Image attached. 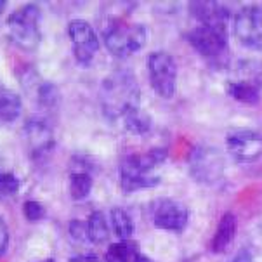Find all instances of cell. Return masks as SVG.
<instances>
[{"instance_id": "obj_24", "label": "cell", "mask_w": 262, "mask_h": 262, "mask_svg": "<svg viewBox=\"0 0 262 262\" xmlns=\"http://www.w3.org/2000/svg\"><path fill=\"white\" fill-rule=\"evenodd\" d=\"M23 214L28 221L37 223V221H42L46 217V207L37 200H26L23 203Z\"/></svg>"}, {"instance_id": "obj_5", "label": "cell", "mask_w": 262, "mask_h": 262, "mask_svg": "<svg viewBox=\"0 0 262 262\" xmlns=\"http://www.w3.org/2000/svg\"><path fill=\"white\" fill-rule=\"evenodd\" d=\"M42 11L37 4H25L7 17V28L12 42L23 51H35L42 42L40 32Z\"/></svg>"}, {"instance_id": "obj_28", "label": "cell", "mask_w": 262, "mask_h": 262, "mask_svg": "<svg viewBox=\"0 0 262 262\" xmlns=\"http://www.w3.org/2000/svg\"><path fill=\"white\" fill-rule=\"evenodd\" d=\"M6 7H7V2L6 0H0V16H2V12L6 11Z\"/></svg>"}, {"instance_id": "obj_9", "label": "cell", "mask_w": 262, "mask_h": 262, "mask_svg": "<svg viewBox=\"0 0 262 262\" xmlns=\"http://www.w3.org/2000/svg\"><path fill=\"white\" fill-rule=\"evenodd\" d=\"M229 155L239 163H252L262 158V134L252 128H236L226 139Z\"/></svg>"}, {"instance_id": "obj_15", "label": "cell", "mask_w": 262, "mask_h": 262, "mask_svg": "<svg viewBox=\"0 0 262 262\" xmlns=\"http://www.w3.org/2000/svg\"><path fill=\"white\" fill-rule=\"evenodd\" d=\"M238 231V219L233 212H226L223 215V219L219 221V226L215 229V234L212 238V252L215 254H221V252H226L228 247L231 245V242L236 236Z\"/></svg>"}, {"instance_id": "obj_12", "label": "cell", "mask_w": 262, "mask_h": 262, "mask_svg": "<svg viewBox=\"0 0 262 262\" xmlns=\"http://www.w3.org/2000/svg\"><path fill=\"white\" fill-rule=\"evenodd\" d=\"M188 208L176 200H160L153 210V224L158 229L183 231L188 224Z\"/></svg>"}, {"instance_id": "obj_27", "label": "cell", "mask_w": 262, "mask_h": 262, "mask_svg": "<svg viewBox=\"0 0 262 262\" xmlns=\"http://www.w3.org/2000/svg\"><path fill=\"white\" fill-rule=\"evenodd\" d=\"M68 262H101V259L96 254H80V255H73Z\"/></svg>"}, {"instance_id": "obj_8", "label": "cell", "mask_w": 262, "mask_h": 262, "mask_svg": "<svg viewBox=\"0 0 262 262\" xmlns=\"http://www.w3.org/2000/svg\"><path fill=\"white\" fill-rule=\"evenodd\" d=\"M23 136L35 160L47 157L56 148V137L46 117H30L23 125Z\"/></svg>"}, {"instance_id": "obj_11", "label": "cell", "mask_w": 262, "mask_h": 262, "mask_svg": "<svg viewBox=\"0 0 262 262\" xmlns=\"http://www.w3.org/2000/svg\"><path fill=\"white\" fill-rule=\"evenodd\" d=\"M191 176L203 184H214L223 176V157L215 149L198 148L189 160Z\"/></svg>"}, {"instance_id": "obj_10", "label": "cell", "mask_w": 262, "mask_h": 262, "mask_svg": "<svg viewBox=\"0 0 262 262\" xmlns=\"http://www.w3.org/2000/svg\"><path fill=\"white\" fill-rule=\"evenodd\" d=\"M68 37L72 40L75 59L80 64H89L99 51V40L87 21L75 19L68 25Z\"/></svg>"}, {"instance_id": "obj_18", "label": "cell", "mask_w": 262, "mask_h": 262, "mask_svg": "<svg viewBox=\"0 0 262 262\" xmlns=\"http://www.w3.org/2000/svg\"><path fill=\"white\" fill-rule=\"evenodd\" d=\"M92 184H94V179L85 168H77L70 174V194L77 202L85 200L91 194Z\"/></svg>"}, {"instance_id": "obj_21", "label": "cell", "mask_w": 262, "mask_h": 262, "mask_svg": "<svg viewBox=\"0 0 262 262\" xmlns=\"http://www.w3.org/2000/svg\"><path fill=\"white\" fill-rule=\"evenodd\" d=\"M59 91L54 83L51 82H42L37 85V103L40 104L42 110H47V112H54V110L59 106Z\"/></svg>"}, {"instance_id": "obj_3", "label": "cell", "mask_w": 262, "mask_h": 262, "mask_svg": "<svg viewBox=\"0 0 262 262\" xmlns=\"http://www.w3.org/2000/svg\"><path fill=\"white\" fill-rule=\"evenodd\" d=\"M104 46L115 57L125 59L136 54L146 43V28L123 17H110L103 28Z\"/></svg>"}, {"instance_id": "obj_20", "label": "cell", "mask_w": 262, "mask_h": 262, "mask_svg": "<svg viewBox=\"0 0 262 262\" xmlns=\"http://www.w3.org/2000/svg\"><path fill=\"white\" fill-rule=\"evenodd\" d=\"M110 221H112L113 233L117 234L118 239H130V236L134 234V223H132V217L128 215L127 210L113 208L110 214Z\"/></svg>"}, {"instance_id": "obj_13", "label": "cell", "mask_w": 262, "mask_h": 262, "mask_svg": "<svg viewBox=\"0 0 262 262\" xmlns=\"http://www.w3.org/2000/svg\"><path fill=\"white\" fill-rule=\"evenodd\" d=\"M191 16L198 21V25H228L229 12L219 2L212 0H198V2L189 4Z\"/></svg>"}, {"instance_id": "obj_16", "label": "cell", "mask_w": 262, "mask_h": 262, "mask_svg": "<svg viewBox=\"0 0 262 262\" xmlns=\"http://www.w3.org/2000/svg\"><path fill=\"white\" fill-rule=\"evenodd\" d=\"M23 103L17 92L0 85V123H12L21 115Z\"/></svg>"}, {"instance_id": "obj_26", "label": "cell", "mask_w": 262, "mask_h": 262, "mask_svg": "<svg viewBox=\"0 0 262 262\" xmlns=\"http://www.w3.org/2000/svg\"><path fill=\"white\" fill-rule=\"evenodd\" d=\"M7 247H9V228L7 223L4 221V217L0 215V257L7 252Z\"/></svg>"}, {"instance_id": "obj_29", "label": "cell", "mask_w": 262, "mask_h": 262, "mask_svg": "<svg viewBox=\"0 0 262 262\" xmlns=\"http://www.w3.org/2000/svg\"><path fill=\"white\" fill-rule=\"evenodd\" d=\"M40 262H54V259H47V260H40Z\"/></svg>"}, {"instance_id": "obj_25", "label": "cell", "mask_w": 262, "mask_h": 262, "mask_svg": "<svg viewBox=\"0 0 262 262\" xmlns=\"http://www.w3.org/2000/svg\"><path fill=\"white\" fill-rule=\"evenodd\" d=\"M68 229H70V234H72L73 239H77V242H89L87 223H82V221H72Z\"/></svg>"}, {"instance_id": "obj_19", "label": "cell", "mask_w": 262, "mask_h": 262, "mask_svg": "<svg viewBox=\"0 0 262 262\" xmlns=\"http://www.w3.org/2000/svg\"><path fill=\"white\" fill-rule=\"evenodd\" d=\"M228 94L243 104H257L260 101L259 89L248 82H229Z\"/></svg>"}, {"instance_id": "obj_14", "label": "cell", "mask_w": 262, "mask_h": 262, "mask_svg": "<svg viewBox=\"0 0 262 262\" xmlns=\"http://www.w3.org/2000/svg\"><path fill=\"white\" fill-rule=\"evenodd\" d=\"M106 262H151L139 245L132 239H120L117 243H112L106 252Z\"/></svg>"}, {"instance_id": "obj_22", "label": "cell", "mask_w": 262, "mask_h": 262, "mask_svg": "<svg viewBox=\"0 0 262 262\" xmlns=\"http://www.w3.org/2000/svg\"><path fill=\"white\" fill-rule=\"evenodd\" d=\"M123 125H125V128L130 132V134L141 136V134H146V132L151 128V120L143 110L137 108L123 118Z\"/></svg>"}, {"instance_id": "obj_1", "label": "cell", "mask_w": 262, "mask_h": 262, "mask_svg": "<svg viewBox=\"0 0 262 262\" xmlns=\"http://www.w3.org/2000/svg\"><path fill=\"white\" fill-rule=\"evenodd\" d=\"M99 101L106 118L123 120L130 112L139 108V83L128 70H117L101 83Z\"/></svg>"}, {"instance_id": "obj_23", "label": "cell", "mask_w": 262, "mask_h": 262, "mask_svg": "<svg viewBox=\"0 0 262 262\" xmlns=\"http://www.w3.org/2000/svg\"><path fill=\"white\" fill-rule=\"evenodd\" d=\"M19 179L14 172L11 170H0V194L2 196H14L19 191Z\"/></svg>"}, {"instance_id": "obj_6", "label": "cell", "mask_w": 262, "mask_h": 262, "mask_svg": "<svg viewBox=\"0 0 262 262\" xmlns=\"http://www.w3.org/2000/svg\"><path fill=\"white\" fill-rule=\"evenodd\" d=\"M148 77L153 91L163 99H170L177 89V64L168 52L157 51L148 56Z\"/></svg>"}, {"instance_id": "obj_4", "label": "cell", "mask_w": 262, "mask_h": 262, "mask_svg": "<svg viewBox=\"0 0 262 262\" xmlns=\"http://www.w3.org/2000/svg\"><path fill=\"white\" fill-rule=\"evenodd\" d=\"M186 38L208 63L221 66L228 61V25H196L186 35Z\"/></svg>"}, {"instance_id": "obj_17", "label": "cell", "mask_w": 262, "mask_h": 262, "mask_svg": "<svg viewBox=\"0 0 262 262\" xmlns=\"http://www.w3.org/2000/svg\"><path fill=\"white\" fill-rule=\"evenodd\" d=\"M87 223V238L91 243L94 245H101V243L108 242L110 238V224L106 221V217L103 212L96 210L89 215Z\"/></svg>"}, {"instance_id": "obj_7", "label": "cell", "mask_w": 262, "mask_h": 262, "mask_svg": "<svg viewBox=\"0 0 262 262\" xmlns=\"http://www.w3.org/2000/svg\"><path fill=\"white\" fill-rule=\"evenodd\" d=\"M233 30L245 47L262 51V4L243 7L234 16Z\"/></svg>"}, {"instance_id": "obj_2", "label": "cell", "mask_w": 262, "mask_h": 262, "mask_svg": "<svg viewBox=\"0 0 262 262\" xmlns=\"http://www.w3.org/2000/svg\"><path fill=\"white\" fill-rule=\"evenodd\" d=\"M167 151L155 148L144 153H132L120 162V186L125 193L153 188L160 183L158 168L165 163Z\"/></svg>"}]
</instances>
